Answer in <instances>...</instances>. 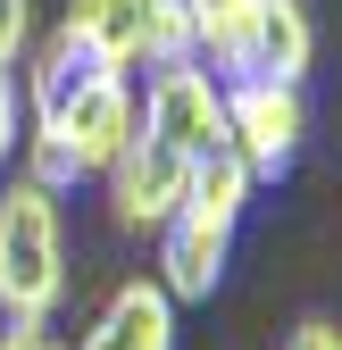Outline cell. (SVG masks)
Here are the masks:
<instances>
[{"instance_id":"cell-1","label":"cell","mask_w":342,"mask_h":350,"mask_svg":"<svg viewBox=\"0 0 342 350\" xmlns=\"http://www.w3.org/2000/svg\"><path fill=\"white\" fill-rule=\"evenodd\" d=\"M67 292V226H59V192L17 184L0 192V317H51Z\"/></svg>"},{"instance_id":"cell-2","label":"cell","mask_w":342,"mask_h":350,"mask_svg":"<svg viewBox=\"0 0 342 350\" xmlns=\"http://www.w3.org/2000/svg\"><path fill=\"white\" fill-rule=\"evenodd\" d=\"M25 125H42V134L75 159V175H109L125 150H134V134H142V92H134V75L92 67L75 92H59L51 109L25 117Z\"/></svg>"},{"instance_id":"cell-3","label":"cell","mask_w":342,"mask_h":350,"mask_svg":"<svg viewBox=\"0 0 342 350\" xmlns=\"http://www.w3.org/2000/svg\"><path fill=\"white\" fill-rule=\"evenodd\" d=\"M317 59V25L301 0H250V9L200 42V67L218 83H242V75H276V83H301Z\"/></svg>"},{"instance_id":"cell-4","label":"cell","mask_w":342,"mask_h":350,"mask_svg":"<svg viewBox=\"0 0 342 350\" xmlns=\"http://www.w3.org/2000/svg\"><path fill=\"white\" fill-rule=\"evenodd\" d=\"M301 142H309V100H301V83H276V75L226 83V150L259 175V184L301 159Z\"/></svg>"},{"instance_id":"cell-5","label":"cell","mask_w":342,"mask_h":350,"mask_svg":"<svg viewBox=\"0 0 342 350\" xmlns=\"http://www.w3.org/2000/svg\"><path fill=\"white\" fill-rule=\"evenodd\" d=\"M142 134L167 142L176 159H200L226 142V83L209 75L200 59H176V67H150L142 83Z\"/></svg>"},{"instance_id":"cell-6","label":"cell","mask_w":342,"mask_h":350,"mask_svg":"<svg viewBox=\"0 0 342 350\" xmlns=\"http://www.w3.org/2000/svg\"><path fill=\"white\" fill-rule=\"evenodd\" d=\"M184 184H192V159H176L167 142L134 134V150L109 167V217L125 234H159L167 217L184 208Z\"/></svg>"},{"instance_id":"cell-7","label":"cell","mask_w":342,"mask_h":350,"mask_svg":"<svg viewBox=\"0 0 342 350\" xmlns=\"http://www.w3.org/2000/svg\"><path fill=\"white\" fill-rule=\"evenodd\" d=\"M226 258H234V226H218V217H200V208H176L159 226V292L176 300H209L226 284Z\"/></svg>"},{"instance_id":"cell-8","label":"cell","mask_w":342,"mask_h":350,"mask_svg":"<svg viewBox=\"0 0 342 350\" xmlns=\"http://www.w3.org/2000/svg\"><path fill=\"white\" fill-rule=\"evenodd\" d=\"M59 33H67L92 67L134 75V67H142V42H150V0H67Z\"/></svg>"},{"instance_id":"cell-9","label":"cell","mask_w":342,"mask_h":350,"mask_svg":"<svg viewBox=\"0 0 342 350\" xmlns=\"http://www.w3.org/2000/svg\"><path fill=\"white\" fill-rule=\"evenodd\" d=\"M83 350H176V300L159 292V275H134L109 292V309L92 317Z\"/></svg>"},{"instance_id":"cell-10","label":"cell","mask_w":342,"mask_h":350,"mask_svg":"<svg viewBox=\"0 0 342 350\" xmlns=\"http://www.w3.org/2000/svg\"><path fill=\"white\" fill-rule=\"evenodd\" d=\"M250 184H259V175H250L226 142L218 150H200L192 159V184H184V208H200V217H218V226H242V208H250Z\"/></svg>"},{"instance_id":"cell-11","label":"cell","mask_w":342,"mask_h":350,"mask_svg":"<svg viewBox=\"0 0 342 350\" xmlns=\"http://www.w3.org/2000/svg\"><path fill=\"white\" fill-rule=\"evenodd\" d=\"M176 59H200L192 0H150V42H142V67H176Z\"/></svg>"},{"instance_id":"cell-12","label":"cell","mask_w":342,"mask_h":350,"mask_svg":"<svg viewBox=\"0 0 342 350\" xmlns=\"http://www.w3.org/2000/svg\"><path fill=\"white\" fill-rule=\"evenodd\" d=\"M34 42V0H0V67H17Z\"/></svg>"},{"instance_id":"cell-13","label":"cell","mask_w":342,"mask_h":350,"mask_svg":"<svg viewBox=\"0 0 342 350\" xmlns=\"http://www.w3.org/2000/svg\"><path fill=\"white\" fill-rule=\"evenodd\" d=\"M17 142H25V92L9 83V67H0V167H9Z\"/></svg>"},{"instance_id":"cell-14","label":"cell","mask_w":342,"mask_h":350,"mask_svg":"<svg viewBox=\"0 0 342 350\" xmlns=\"http://www.w3.org/2000/svg\"><path fill=\"white\" fill-rule=\"evenodd\" d=\"M242 9H250V0H192V25H200V42H209V33H226Z\"/></svg>"},{"instance_id":"cell-15","label":"cell","mask_w":342,"mask_h":350,"mask_svg":"<svg viewBox=\"0 0 342 350\" xmlns=\"http://www.w3.org/2000/svg\"><path fill=\"white\" fill-rule=\"evenodd\" d=\"M0 350H59V342L42 334L34 317H0Z\"/></svg>"},{"instance_id":"cell-16","label":"cell","mask_w":342,"mask_h":350,"mask_svg":"<svg viewBox=\"0 0 342 350\" xmlns=\"http://www.w3.org/2000/svg\"><path fill=\"white\" fill-rule=\"evenodd\" d=\"M284 350H342V325L309 317V325H292V334H284Z\"/></svg>"}]
</instances>
